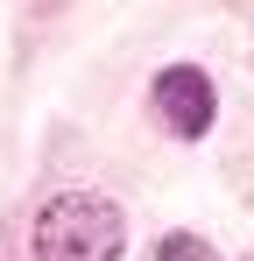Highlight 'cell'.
<instances>
[{
    "label": "cell",
    "mask_w": 254,
    "mask_h": 261,
    "mask_svg": "<svg viewBox=\"0 0 254 261\" xmlns=\"http://www.w3.org/2000/svg\"><path fill=\"white\" fill-rule=\"evenodd\" d=\"M156 261H219V254H212L198 233H169L163 247H156Z\"/></svg>",
    "instance_id": "3957f363"
},
{
    "label": "cell",
    "mask_w": 254,
    "mask_h": 261,
    "mask_svg": "<svg viewBox=\"0 0 254 261\" xmlns=\"http://www.w3.org/2000/svg\"><path fill=\"white\" fill-rule=\"evenodd\" d=\"M127 247V212L113 198L64 191L36 212V261H120Z\"/></svg>",
    "instance_id": "6da1fadb"
},
{
    "label": "cell",
    "mask_w": 254,
    "mask_h": 261,
    "mask_svg": "<svg viewBox=\"0 0 254 261\" xmlns=\"http://www.w3.org/2000/svg\"><path fill=\"white\" fill-rule=\"evenodd\" d=\"M156 106H163V120L184 141H198V134L212 127V113H219V99H212L205 71H191V64H176V71H163L156 78Z\"/></svg>",
    "instance_id": "7a4b0ae2"
}]
</instances>
